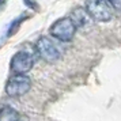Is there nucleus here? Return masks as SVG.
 <instances>
[{"label":"nucleus","instance_id":"nucleus-1","mask_svg":"<svg viewBox=\"0 0 121 121\" xmlns=\"http://www.w3.org/2000/svg\"><path fill=\"white\" fill-rule=\"evenodd\" d=\"M86 11L97 22H109L113 18L114 7L108 0H86Z\"/></svg>","mask_w":121,"mask_h":121},{"label":"nucleus","instance_id":"nucleus-2","mask_svg":"<svg viewBox=\"0 0 121 121\" xmlns=\"http://www.w3.org/2000/svg\"><path fill=\"white\" fill-rule=\"evenodd\" d=\"M75 31H76V26L73 25L71 18H61L50 26L52 37L61 41V42L71 41L75 35Z\"/></svg>","mask_w":121,"mask_h":121},{"label":"nucleus","instance_id":"nucleus-3","mask_svg":"<svg viewBox=\"0 0 121 121\" xmlns=\"http://www.w3.org/2000/svg\"><path fill=\"white\" fill-rule=\"evenodd\" d=\"M35 50L45 61L53 63L61 57V49L55 41L49 37H42L37 41L35 44Z\"/></svg>","mask_w":121,"mask_h":121},{"label":"nucleus","instance_id":"nucleus-4","mask_svg":"<svg viewBox=\"0 0 121 121\" xmlns=\"http://www.w3.org/2000/svg\"><path fill=\"white\" fill-rule=\"evenodd\" d=\"M30 88H31V80H30V78L26 76V75H15V76H12L7 82L6 93L10 97L17 98V97L25 95Z\"/></svg>","mask_w":121,"mask_h":121},{"label":"nucleus","instance_id":"nucleus-5","mask_svg":"<svg viewBox=\"0 0 121 121\" xmlns=\"http://www.w3.org/2000/svg\"><path fill=\"white\" fill-rule=\"evenodd\" d=\"M34 64V59L33 56L30 55L26 50H22V52H18L14 55V57L11 59V71L17 75H23L29 72L31 68H33Z\"/></svg>","mask_w":121,"mask_h":121},{"label":"nucleus","instance_id":"nucleus-6","mask_svg":"<svg viewBox=\"0 0 121 121\" xmlns=\"http://www.w3.org/2000/svg\"><path fill=\"white\" fill-rule=\"evenodd\" d=\"M69 18L72 19V22L76 26V29H86L88 26H91V19L93 18L88 15L86 8H75L71 12Z\"/></svg>","mask_w":121,"mask_h":121},{"label":"nucleus","instance_id":"nucleus-7","mask_svg":"<svg viewBox=\"0 0 121 121\" xmlns=\"http://www.w3.org/2000/svg\"><path fill=\"white\" fill-rule=\"evenodd\" d=\"M22 116L11 106H3L0 109V121H22Z\"/></svg>","mask_w":121,"mask_h":121},{"label":"nucleus","instance_id":"nucleus-8","mask_svg":"<svg viewBox=\"0 0 121 121\" xmlns=\"http://www.w3.org/2000/svg\"><path fill=\"white\" fill-rule=\"evenodd\" d=\"M22 23V18H18V19H15L14 22H12V25L8 27V33H7V35L10 37V35H12V34H15L17 33V30L18 27H19V25Z\"/></svg>","mask_w":121,"mask_h":121},{"label":"nucleus","instance_id":"nucleus-9","mask_svg":"<svg viewBox=\"0 0 121 121\" xmlns=\"http://www.w3.org/2000/svg\"><path fill=\"white\" fill-rule=\"evenodd\" d=\"M114 8H121V0H108Z\"/></svg>","mask_w":121,"mask_h":121},{"label":"nucleus","instance_id":"nucleus-10","mask_svg":"<svg viewBox=\"0 0 121 121\" xmlns=\"http://www.w3.org/2000/svg\"><path fill=\"white\" fill-rule=\"evenodd\" d=\"M3 4H4V0H0V8L3 7Z\"/></svg>","mask_w":121,"mask_h":121}]
</instances>
